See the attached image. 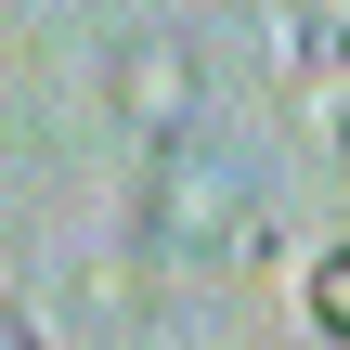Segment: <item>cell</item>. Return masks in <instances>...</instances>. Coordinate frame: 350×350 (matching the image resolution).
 <instances>
[{
  "label": "cell",
  "mask_w": 350,
  "mask_h": 350,
  "mask_svg": "<svg viewBox=\"0 0 350 350\" xmlns=\"http://www.w3.org/2000/svg\"><path fill=\"white\" fill-rule=\"evenodd\" d=\"M234 208H247V169L234 156H182V130H169V156L143 169V247L156 260H208L234 234Z\"/></svg>",
  "instance_id": "obj_1"
},
{
  "label": "cell",
  "mask_w": 350,
  "mask_h": 350,
  "mask_svg": "<svg viewBox=\"0 0 350 350\" xmlns=\"http://www.w3.org/2000/svg\"><path fill=\"white\" fill-rule=\"evenodd\" d=\"M286 65H312V91H338V0H299L286 13Z\"/></svg>",
  "instance_id": "obj_3"
},
{
  "label": "cell",
  "mask_w": 350,
  "mask_h": 350,
  "mask_svg": "<svg viewBox=\"0 0 350 350\" xmlns=\"http://www.w3.org/2000/svg\"><path fill=\"white\" fill-rule=\"evenodd\" d=\"M104 104H117L143 143H169V130H195V104H208V65H195L182 39H130V52L104 65Z\"/></svg>",
  "instance_id": "obj_2"
}]
</instances>
